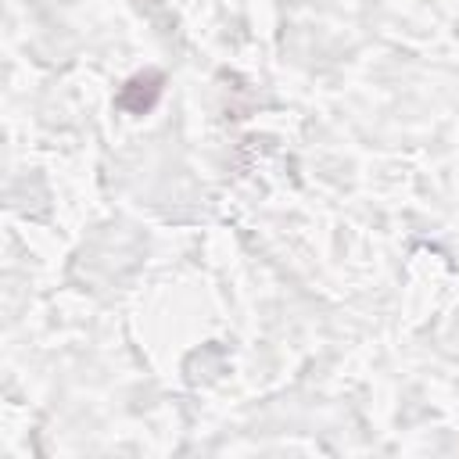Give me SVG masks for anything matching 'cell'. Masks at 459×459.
Masks as SVG:
<instances>
[{
  "instance_id": "cell-1",
  "label": "cell",
  "mask_w": 459,
  "mask_h": 459,
  "mask_svg": "<svg viewBox=\"0 0 459 459\" xmlns=\"http://www.w3.org/2000/svg\"><path fill=\"white\" fill-rule=\"evenodd\" d=\"M158 93H161V72H140V75H133V79L122 86L118 108L129 111V115H147V111L154 108Z\"/></svg>"
}]
</instances>
